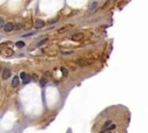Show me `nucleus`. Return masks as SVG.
I'll list each match as a JSON object with an SVG mask.
<instances>
[{
  "label": "nucleus",
  "mask_w": 148,
  "mask_h": 133,
  "mask_svg": "<svg viewBox=\"0 0 148 133\" xmlns=\"http://www.w3.org/2000/svg\"><path fill=\"white\" fill-rule=\"evenodd\" d=\"M116 127H117V126H116V125H113V124H112V125H110V127H108L107 130H115ZM107 130H105V131H107Z\"/></svg>",
  "instance_id": "20"
},
{
  "label": "nucleus",
  "mask_w": 148,
  "mask_h": 133,
  "mask_svg": "<svg viewBox=\"0 0 148 133\" xmlns=\"http://www.w3.org/2000/svg\"><path fill=\"white\" fill-rule=\"evenodd\" d=\"M1 54L3 56H5V57H11V56H13L14 54V51L12 49H9V48H1Z\"/></svg>",
  "instance_id": "2"
},
{
  "label": "nucleus",
  "mask_w": 148,
  "mask_h": 133,
  "mask_svg": "<svg viewBox=\"0 0 148 133\" xmlns=\"http://www.w3.org/2000/svg\"><path fill=\"white\" fill-rule=\"evenodd\" d=\"M1 71H3V70H1V67H0V73H1Z\"/></svg>",
  "instance_id": "24"
},
{
  "label": "nucleus",
  "mask_w": 148,
  "mask_h": 133,
  "mask_svg": "<svg viewBox=\"0 0 148 133\" xmlns=\"http://www.w3.org/2000/svg\"><path fill=\"white\" fill-rule=\"evenodd\" d=\"M44 26H45V22H44L43 20H36L35 23H34V27H35L36 29H42Z\"/></svg>",
  "instance_id": "4"
},
{
  "label": "nucleus",
  "mask_w": 148,
  "mask_h": 133,
  "mask_svg": "<svg viewBox=\"0 0 148 133\" xmlns=\"http://www.w3.org/2000/svg\"><path fill=\"white\" fill-rule=\"evenodd\" d=\"M60 71H61V74H63V76H66L67 74H68V72H67V70H66L65 67H60Z\"/></svg>",
  "instance_id": "15"
},
{
  "label": "nucleus",
  "mask_w": 148,
  "mask_h": 133,
  "mask_svg": "<svg viewBox=\"0 0 148 133\" xmlns=\"http://www.w3.org/2000/svg\"><path fill=\"white\" fill-rule=\"evenodd\" d=\"M31 35H34V33H29V34H26V35H22L23 37H28V36H31Z\"/></svg>",
  "instance_id": "22"
},
{
  "label": "nucleus",
  "mask_w": 148,
  "mask_h": 133,
  "mask_svg": "<svg viewBox=\"0 0 148 133\" xmlns=\"http://www.w3.org/2000/svg\"><path fill=\"white\" fill-rule=\"evenodd\" d=\"M19 82H20L19 76H14V78H13V81H12V87H13V88H16L17 86H19Z\"/></svg>",
  "instance_id": "10"
},
{
  "label": "nucleus",
  "mask_w": 148,
  "mask_h": 133,
  "mask_svg": "<svg viewBox=\"0 0 148 133\" xmlns=\"http://www.w3.org/2000/svg\"><path fill=\"white\" fill-rule=\"evenodd\" d=\"M30 78H31V79L34 80V81H37V80H38V76L36 75V74H33V75H31Z\"/></svg>",
  "instance_id": "18"
},
{
  "label": "nucleus",
  "mask_w": 148,
  "mask_h": 133,
  "mask_svg": "<svg viewBox=\"0 0 148 133\" xmlns=\"http://www.w3.org/2000/svg\"><path fill=\"white\" fill-rule=\"evenodd\" d=\"M4 30H5L6 33H9V31H12V30L14 29V25L12 23V22H8V23H6V25H4Z\"/></svg>",
  "instance_id": "7"
},
{
  "label": "nucleus",
  "mask_w": 148,
  "mask_h": 133,
  "mask_svg": "<svg viewBox=\"0 0 148 133\" xmlns=\"http://www.w3.org/2000/svg\"><path fill=\"white\" fill-rule=\"evenodd\" d=\"M4 25H5V23H4L3 17H0V28H3V27H4Z\"/></svg>",
  "instance_id": "21"
},
{
  "label": "nucleus",
  "mask_w": 148,
  "mask_h": 133,
  "mask_svg": "<svg viewBox=\"0 0 148 133\" xmlns=\"http://www.w3.org/2000/svg\"><path fill=\"white\" fill-rule=\"evenodd\" d=\"M109 5V1H107V3L104 4V6H103V7H102V8H107V6Z\"/></svg>",
  "instance_id": "23"
},
{
  "label": "nucleus",
  "mask_w": 148,
  "mask_h": 133,
  "mask_svg": "<svg viewBox=\"0 0 148 133\" xmlns=\"http://www.w3.org/2000/svg\"><path fill=\"white\" fill-rule=\"evenodd\" d=\"M77 64L79 66H88L94 64V59H89V58H79L77 59Z\"/></svg>",
  "instance_id": "1"
},
{
  "label": "nucleus",
  "mask_w": 148,
  "mask_h": 133,
  "mask_svg": "<svg viewBox=\"0 0 148 133\" xmlns=\"http://www.w3.org/2000/svg\"><path fill=\"white\" fill-rule=\"evenodd\" d=\"M20 78H21L22 81L24 82V83H28V82H30V80H31L30 75H28V74L24 73V72H22V73L20 74Z\"/></svg>",
  "instance_id": "3"
},
{
  "label": "nucleus",
  "mask_w": 148,
  "mask_h": 133,
  "mask_svg": "<svg viewBox=\"0 0 148 133\" xmlns=\"http://www.w3.org/2000/svg\"><path fill=\"white\" fill-rule=\"evenodd\" d=\"M83 39V34L81 33H78V34H74L73 36H72V41L74 42H80Z\"/></svg>",
  "instance_id": "5"
},
{
  "label": "nucleus",
  "mask_w": 148,
  "mask_h": 133,
  "mask_svg": "<svg viewBox=\"0 0 148 133\" xmlns=\"http://www.w3.org/2000/svg\"><path fill=\"white\" fill-rule=\"evenodd\" d=\"M46 82H47V78L45 75H43L41 79H39V84H41L42 87H44V86L46 84Z\"/></svg>",
  "instance_id": "11"
},
{
  "label": "nucleus",
  "mask_w": 148,
  "mask_h": 133,
  "mask_svg": "<svg viewBox=\"0 0 148 133\" xmlns=\"http://www.w3.org/2000/svg\"><path fill=\"white\" fill-rule=\"evenodd\" d=\"M11 74H12V72L6 68V70H4V71L1 72V78H3V80H7V79H9Z\"/></svg>",
  "instance_id": "6"
},
{
  "label": "nucleus",
  "mask_w": 148,
  "mask_h": 133,
  "mask_svg": "<svg viewBox=\"0 0 148 133\" xmlns=\"http://www.w3.org/2000/svg\"><path fill=\"white\" fill-rule=\"evenodd\" d=\"M22 28H23V25H21V23H17V25H14V29H16V30H21Z\"/></svg>",
  "instance_id": "16"
},
{
  "label": "nucleus",
  "mask_w": 148,
  "mask_h": 133,
  "mask_svg": "<svg viewBox=\"0 0 148 133\" xmlns=\"http://www.w3.org/2000/svg\"><path fill=\"white\" fill-rule=\"evenodd\" d=\"M47 42V37L46 38H43V39H42V41H39L38 43H37V46H42L43 45V44H45Z\"/></svg>",
  "instance_id": "13"
},
{
  "label": "nucleus",
  "mask_w": 148,
  "mask_h": 133,
  "mask_svg": "<svg viewBox=\"0 0 148 133\" xmlns=\"http://www.w3.org/2000/svg\"><path fill=\"white\" fill-rule=\"evenodd\" d=\"M97 7H98V3H93L90 6H89V13H94V12H96V9H97Z\"/></svg>",
  "instance_id": "8"
},
{
  "label": "nucleus",
  "mask_w": 148,
  "mask_h": 133,
  "mask_svg": "<svg viewBox=\"0 0 148 133\" xmlns=\"http://www.w3.org/2000/svg\"><path fill=\"white\" fill-rule=\"evenodd\" d=\"M16 46L17 48H23V46H24V42H22V41L16 42Z\"/></svg>",
  "instance_id": "17"
},
{
  "label": "nucleus",
  "mask_w": 148,
  "mask_h": 133,
  "mask_svg": "<svg viewBox=\"0 0 148 133\" xmlns=\"http://www.w3.org/2000/svg\"><path fill=\"white\" fill-rule=\"evenodd\" d=\"M59 21V17H55V19H52V20H50L49 21V25H55V23H57V22Z\"/></svg>",
  "instance_id": "14"
},
{
  "label": "nucleus",
  "mask_w": 148,
  "mask_h": 133,
  "mask_svg": "<svg viewBox=\"0 0 148 133\" xmlns=\"http://www.w3.org/2000/svg\"><path fill=\"white\" fill-rule=\"evenodd\" d=\"M110 125H111V120H107V122L104 123V125H103V132H104V131L109 127Z\"/></svg>",
  "instance_id": "12"
},
{
  "label": "nucleus",
  "mask_w": 148,
  "mask_h": 133,
  "mask_svg": "<svg viewBox=\"0 0 148 133\" xmlns=\"http://www.w3.org/2000/svg\"><path fill=\"white\" fill-rule=\"evenodd\" d=\"M71 53H74L73 51H67V50H64L63 51V54H71Z\"/></svg>",
  "instance_id": "19"
},
{
  "label": "nucleus",
  "mask_w": 148,
  "mask_h": 133,
  "mask_svg": "<svg viewBox=\"0 0 148 133\" xmlns=\"http://www.w3.org/2000/svg\"><path fill=\"white\" fill-rule=\"evenodd\" d=\"M72 27H73L72 25H68V26H66V27H63V28H60V29L58 30V33H59V34L66 33V31H68V30H71V29H72Z\"/></svg>",
  "instance_id": "9"
}]
</instances>
